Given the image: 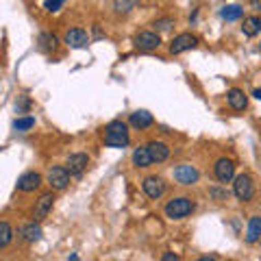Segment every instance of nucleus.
Masks as SVG:
<instances>
[{"label": "nucleus", "mask_w": 261, "mask_h": 261, "mask_svg": "<svg viewBox=\"0 0 261 261\" xmlns=\"http://www.w3.org/2000/svg\"><path fill=\"white\" fill-rule=\"evenodd\" d=\"M130 142L128 137V124L122 120H113L105 126V146L107 148H126Z\"/></svg>", "instance_id": "f257e3e1"}, {"label": "nucleus", "mask_w": 261, "mask_h": 261, "mask_svg": "<svg viewBox=\"0 0 261 261\" xmlns=\"http://www.w3.org/2000/svg\"><path fill=\"white\" fill-rule=\"evenodd\" d=\"M214 174L220 183H228V181H235V163L233 159L228 157H220L214 166Z\"/></svg>", "instance_id": "9d476101"}, {"label": "nucleus", "mask_w": 261, "mask_h": 261, "mask_svg": "<svg viewBox=\"0 0 261 261\" xmlns=\"http://www.w3.org/2000/svg\"><path fill=\"white\" fill-rule=\"evenodd\" d=\"M194 200L192 198H187V196H176V198H172L166 205V218H170V220H183V218H187L194 211Z\"/></svg>", "instance_id": "f03ea898"}, {"label": "nucleus", "mask_w": 261, "mask_h": 261, "mask_svg": "<svg viewBox=\"0 0 261 261\" xmlns=\"http://www.w3.org/2000/svg\"><path fill=\"white\" fill-rule=\"evenodd\" d=\"M94 37H96V39H100V37H105V33H102L100 29H98V24H96V27H94Z\"/></svg>", "instance_id": "7c9ffc66"}, {"label": "nucleus", "mask_w": 261, "mask_h": 261, "mask_svg": "<svg viewBox=\"0 0 261 261\" xmlns=\"http://www.w3.org/2000/svg\"><path fill=\"white\" fill-rule=\"evenodd\" d=\"M31 107V100L27 96H20V102H15V109H18V113H22L24 109H29Z\"/></svg>", "instance_id": "cd10ccee"}, {"label": "nucleus", "mask_w": 261, "mask_h": 261, "mask_svg": "<svg viewBox=\"0 0 261 261\" xmlns=\"http://www.w3.org/2000/svg\"><path fill=\"white\" fill-rule=\"evenodd\" d=\"M133 7H137V3H126V0H124V3H120V0H118V3H113V9H116L118 13H128Z\"/></svg>", "instance_id": "a878e982"}, {"label": "nucleus", "mask_w": 261, "mask_h": 261, "mask_svg": "<svg viewBox=\"0 0 261 261\" xmlns=\"http://www.w3.org/2000/svg\"><path fill=\"white\" fill-rule=\"evenodd\" d=\"M261 240V216H252L246 226V242L255 244Z\"/></svg>", "instance_id": "aec40b11"}, {"label": "nucleus", "mask_w": 261, "mask_h": 261, "mask_svg": "<svg viewBox=\"0 0 261 261\" xmlns=\"http://www.w3.org/2000/svg\"><path fill=\"white\" fill-rule=\"evenodd\" d=\"M233 194H235V198L242 200V202L252 200V196H255V183H252L250 174H238V176H235Z\"/></svg>", "instance_id": "7ed1b4c3"}, {"label": "nucleus", "mask_w": 261, "mask_h": 261, "mask_svg": "<svg viewBox=\"0 0 261 261\" xmlns=\"http://www.w3.org/2000/svg\"><path fill=\"white\" fill-rule=\"evenodd\" d=\"M68 261H79V255H76V252H72V255H70V259Z\"/></svg>", "instance_id": "72a5a7b5"}, {"label": "nucleus", "mask_w": 261, "mask_h": 261, "mask_svg": "<svg viewBox=\"0 0 261 261\" xmlns=\"http://www.w3.org/2000/svg\"><path fill=\"white\" fill-rule=\"evenodd\" d=\"M152 122H154L152 113L146 111V109H137V111L130 113V118H128V124L133 128H137V130H144V128L152 126Z\"/></svg>", "instance_id": "4468645a"}, {"label": "nucleus", "mask_w": 261, "mask_h": 261, "mask_svg": "<svg viewBox=\"0 0 261 261\" xmlns=\"http://www.w3.org/2000/svg\"><path fill=\"white\" fill-rule=\"evenodd\" d=\"M146 146H148V152H150V157H152V163H163V161L170 157V146L166 142L152 140V142H148Z\"/></svg>", "instance_id": "2eb2a0df"}, {"label": "nucleus", "mask_w": 261, "mask_h": 261, "mask_svg": "<svg viewBox=\"0 0 261 261\" xmlns=\"http://www.w3.org/2000/svg\"><path fill=\"white\" fill-rule=\"evenodd\" d=\"M63 42L68 44L70 48H74V50H83V48L89 46V35H87L85 29L74 27V29H68V31H65Z\"/></svg>", "instance_id": "6e6552de"}, {"label": "nucleus", "mask_w": 261, "mask_h": 261, "mask_svg": "<svg viewBox=\"0 0 261 261\" xmlns=\"http://www.w3.org/2000/svg\"><path fill=\"white\" fill-rule=\"evenodd\" d=\"M42 174L39 172H24L20 178H18V190L20 192H35V190H39V185H42Z\"/></svg>", "instance_id": "ddd939ff"}, {"label": "nucleus", "mask_w": 261, "mask_h": 261, "mask_svg": "<svg viewBox=\"0 0 261 261\" xmlns=\"http://www.w3.org/2000/svg\"><path fill=\"white\" fill-rule=\"evenodd\" d=\"M35 126V118L33 116H24V118H15L13 120V128L20 130V133H24V130H29Z\"/></svg>", "instance_id": "b1692460"}, {"label": "nucleus", "mask_w": 261, "mask_h": 261, "mask_svg": "<svg viewBox=\"0 0 261 261\" xmlns=\"http://www.w3.org/2000/svg\"><path fill=\"white\" fill-rule=\"evenodd\" d=\"M161 261H178V255H176V252H172V250H166L161 255Z\"/></svg>", "instance_id": "c85d7f7f"}, {"label": "nucleus", "mask_w": 261, "mask_h": 261, "mask_svg": "<svg viewBox=\"0 0 261 261\" xmlns=\"http://www.w3.org/2000/svg\"><path fill=\"white\" fill-rule=\"evenodd\" d=\"M211 196H214V198H226V192H222V190H211Z\"/></svg>", "instance_id": "c756f323"}, {"label": "nucleus", "mask_w": 261, "mask_h": 261, "mask_svg": "<svg viewBox=\"0 0 261 261\" xmlns=\"http://www.w3.org/2000/svg\"><path fill=\"white\" fill-rule=\"evenodd\" d=\"M11 240H13V228L7 220H3L0 222V248H7L11 244Z\"/></svg>", "instance_id": "5701e85b"}, {"label": "nucleus", "mask_w": 261, "mask_h": 261, "mask_svg": "<svg viewBox=\"0 0 261 261\" xmlns=\"http://www.w3.org/2000/svg\"><path fill=\"white\" fill-rule=\"evenodd\" d=\"M250 5H252V7H255V9H257V11L261 9V3H250Z\"/></svg>", "instance_id": "f704fd0d"}, {"label": "nucleus", "mask_w": 261, "mask_h": 261, "mask_svg": "<svg viewBox=\"0 0 261 261\" xmlns=\"http://www.w3.org/2000/svg\"><path fill=\"white\" fill-rule=\"evenodd\" d=\"M172 174H174V181L181 185H194V183H198V178H200L198 168L192 166V163H178L172 170Z\"/></svg>", "instance_id": "20e7f679"}, {"label": "nucleus", "mask_w": 261, "mask_h": 261, "mask_svg": "<svg viewBox=\"0 0 261 261\" xmlns=\"http://www.w3.org/2000/svg\"><path fill=\"white\" fill-rule=\"evenodd\" d=\"M166 181H163L161 176H157V174H150V176H146L144 181H142V190H144V194L148 196V198H152V200H157V198H161L163 194H166Z\"/></svg>", "instance_id": "0eeeda50"}, {"label": "nucleus", "mask_w": 261, "mask_h": 261, "mask_svg": "<svg viewBox=\"0 0 261 261\" xmlns=\"http://www.w3.org/2000/svg\"><path fill=\"white\" fill-rule=\"evenodd\" d=\"M259 50H261V44H259Z\"/></svg>", "instance_id": "c9c22d12"}, {"label": "nucleus", "mask_w": 261, "mask_h": 261, "mask_svg": "<svg viewBox=\"0 0 261 261\" xmlns=\"http://www.w3.org/2000/svg\"><path fill=\"white\" fill-rule=\"evenodd\" d=\"M55 205V194L53 192H46L37 198L35 202V209H33V218H35V222H39V220H44L48 214H50V209Z\"/></svg>", "instance_id": "f8f14e48"}, {"label": "nucleus", "mask_w": 261, "mask_h": 261, "mask_svg": "<svg viewBox=\"0 0 261 261\" xmlns=\"http://www.w3.org/2000/svg\"><path fill=\"white\" fill-rule=\"evenodd\" d=\"M57 46H59V37L55 33H39V37H37L39 53H55Z\"/></svg>", "instance_id": "a211bd4d"}, {"label": "nucleus", "mask_w": 261, "mask_h": 261, "mask_svg": "<svg viewBox=\"0 0 261 261\" xmlns=\"http://www.w3.org/2000/svg\"><path fill=\"white\" fill-rule=\"evenodd\" d=\"M172 27H174V18H172V15H163V18L154 20V29H157V31H170Z\"/></svg>", "instance_id": "393cba45"}, {"label": "nucleus", "mask_w": 261, "mask_h": 261, "mask_svg": "<svg viewBox=\"0 0 261 261\" xmlns=\"http://www.w3.org/2000/svg\"><path fill=\"white\" fill-rule=\"evenodd\" d=\"M130 159H133V166L135 168H148L152 166V157L148 152V146H137V148L133 150V154H130Z\"/></svg>", "instance_id": "6ab92c4d"}, {"label": "nucleus", "mask_w": 261, "mask_h": 261, "mask_svg": "<svg viewBox=\"0 0 261 261\" xmlns=\"http://www.w3.org/2000/svg\"><path fill=\"white\" fill-rule=\"evenodd\" d=\"M63 7H65V3H63V0H46V3H44V9H48V11H59V9H63Z\"/></svg>", "instance_id": "bb28decb"}, {"label": "nucleus", "mask_w": 261, "mask_h": 261, "mask_svg": "<svg viewBox=\"0 0 261 261\" xmlns=\"http://www.w3.org/2000/svg\"><path fill=\"white\" fill-rule=\"evenodd\" d=\"M18 235H20L24 242L33 244V242H37L39 238H42V226H39L35 220H33V222H27V224H22V226H20Z\"/></svg>", "instance_id": "f3484780"}, {"label": "nucleus", "mask_w": 261, "mask_h": 261, "mask_svg": "<svg viewBox=\"0 0 261 261\" xmlns=\"http://www.w3.org/2000/svg\"><path fill=\"white\" fill-rule=\"evenodd\" d=\"M196 46H198V37L192 35V33H181V35H176L172 42H170L168 50H170V55H181L187 50H194Z\"/></svg>", "instance_id": "39448f33"}, {"label": "nucleus", "mask_w": 261, "mask_h": 261, "mask_svg": "<svg viewBox=\"0 0 261 261\" xmlns=\"http://www.w3.org/2000/svg\"><path fill=\"white\" fill-rule=\"evenodd\" d=\"M196 261H216V257H209V255H205V257H198Z\"/></svg>", "instance_id": "473e14b6"}, {"label": "nucleus", "mask_w": 261, "mask_h": 261, "mask_svg": "<svg viewBox=\"0 0 261 261\" xmlns=\"http://www.w3.org/2000/svg\"><path fill=\"white\" fill-rule=\"evenodd\" d=\"M226 100H228V105H231V109H235V111H244L248 107V96L244 94V89H240V87L228 89Z\"/></svg>", "instance_id": "dca6fc26"}, {"label": "nucleus", "mask_w": 261, "mask_h": 261, "mask_svg": "<svg viewBox=\"0 0 261 261\" xmlns=\"http://www.w3.org/2000/svg\"><path fill=\"white\" fill-rule=\"evenodd\" d=\"M70 172H68V168L65 166H55V168H50L48 170V185L53 187V190H57V192H61V190H65V187L70 185Z\"/></svg>", "instance_id": "423d86ee"}, {"label": "nucleus", "mask_w": 261, "mask_h": 261, "mask_svg": "<svg viewBox=\"0 0 261 261\" xmlns=\"http://www.w3.org/2000/svg\"><path fill=\"white\" fill-rule=\"evenodd\" d=\"M252 96L257 98V100H261V87H257V89H252Z\"/></svg>", "instance_id": "2f4dec72"}, {"label": "nucleus", "mask_w": 261, "mask_h": 261, "mask_svg": "<svg viewBox=\"0 0 261 261\" xmlns=\"http://www.w3.org/2000/svg\"><path fill=\"white\" fill-rule=\"evenodd\" d=\"M244 15V9L240 5H226L220 9V18L226 20V22H235V20H240Z\"/></svg>", "instance_id": "4be33fe9"}, {"label": "nucleus", "mask_w": 261, "mask_h": 261, "mask_svg": "<svg viewBox=\"0 0 261 261\" xmlns=\"http://www.w3.org/2000/svg\"><path fill=\"white\" fill-rule=\"evenodd\" d=\"M242 33H244L246 37L259 35V33H261V18H259V15H250V18H244Z\"/></svg>", "instance_id": "412c9836"}, {"label": "nucleus", "mask_w": 261, "mask_h": 261, "mask_svg": "<svg viewBox=\"0 0 261 261\" xmlns=\"http://www.w3.org/2000/svg\"><path fill=\"white\" fill-rule=\"evenodd\" d=\"M87 166H89L87 152H74V154H70V157L65 159V168H68V172L72 176H81L87 170Z\"/></svg>", "instance_id": "9b49d317"}, {"label": "nucleus", "mask_w": 261, "mask_h": 261, "mask_svg": "<svg viewBox=\"0 0 261 261\" xmlns=\"http://www.w3.org/2000/svg\"><path fill=\"white\" fill-rule=\"evenodd\" d=\"M161 46V37L157 31H142L135 35V48L137 50H157Z\"/></svg>", "instance_id": "1a4fd4ad"}]
</instances>
